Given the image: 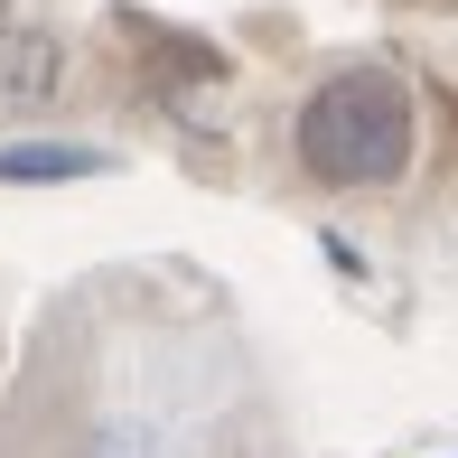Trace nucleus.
Masks as SVG:
<instances>
[{"label": "nucleus", "mask_w": 458, "mask_h": 458, "mask_svg": "<svg viewBox=\"0 0 458 458\" xmlns=\"http://www.w3.org/2000/svg\"><path fill=\"white\" fill-rule=\"evenodd\" d=\"M103 159L94 150H0V178L10 187H38V178H94Z\"/></svg>", "instance_id": "nucleus-2"}, {"label": "nucleus", "mask_w": 458, "mask_h": 458, "mask_svg": "<svg viewBox=\"0 0 458 458\" xmlns=\"http://www.w3.org/2000/svg\"><path fill=\"white\" fill-rule=\"evenodd\" d=\"M47 66H56L47 38H19V47H10V94H38V75H47Z\"/></svg>", "instance_id": "nucleus-3"}, {"label": "nucleus", "mask_w": 458, "mask_h": 458, "mask_svg": "<svg viewBox=\"0 0 458 458\" xmlns=\"http://www.w3.org/2000/svg\"><path fill=\"white\" fill-rule=\"evenodd\" d=\"M300 169L327 187H393L411 169V94L384 66H346L300 113Z\"/></svg>", "instance_id": "nucleus-1"}]
</instances>
